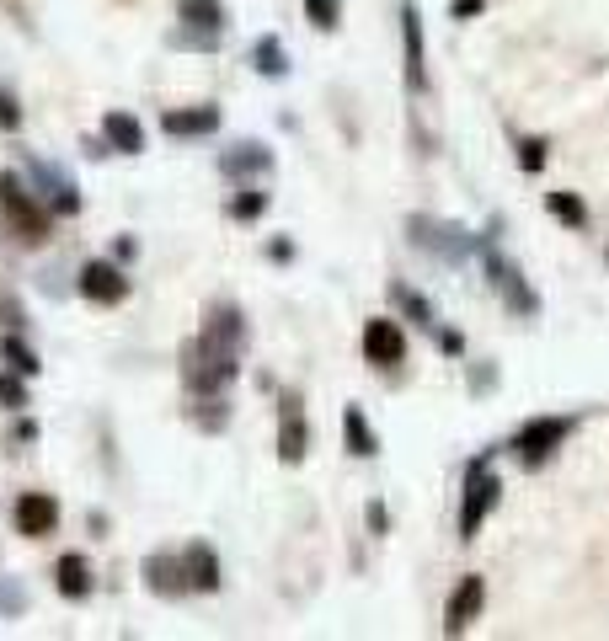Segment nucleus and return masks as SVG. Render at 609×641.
I'll return each mask as SVG.
<instances>
[{"instance_id": "f257e3e1", "label": "nucleus", "mask_w": 609, "mask_h": 641, "mask_svg": "<svg viewBox=\"0 0 609 641\" xmlns=\"http://www.w3.org/2000/svg\"><path fill=\"white\" fill-rule=\"evenodd\" d=\"M236 348H220V342H209V337H193L182 348V380H187V390L193 396H220V390L236 380Z\"/></svg>"}, {"instance_id": "f03ea898", "label": "nucleus", "mask_w": 609, "mask_h": 641, "mask_svg": "<svg viewBox=\"0 0 609 641\" xmlns=\"http://www.w3.org/2000/svg\"><path fill=\"white\" fill-rule=\"evenodd\" d=\"M0 209H6V220H11V230H17L22 246H43V241H49V225H54L49 209H38L17 171H0Z\"/></svg>"}, {"instance_id": "7ed1b4c3", "label": "nucleus", "mask_w": 609, "mask_h": 641, "mask_svg": "<svg viewBox=\"0 0 609 641\" xmlns=\"http://www.w3.org/2000/svg\"><path fill=\"white\" fill-rule=\"evenodd\" d=\"M497 497H503V481L487 476V465H471V476H465V503H460V540H471L481 519L497 508Z\"/></svg>"}, {"instance_id": "20e7f679", "label": "nucleus", "mask_w": 609, "mask_h": 641, "mask_svg": "<svg viewBox=\"0 0 609 641\" xmlns=\"http://www.w3.org/2000/svg\"><path fill=\"white\" fill-rule=\"evenodd\" d=\"M75 284H81V294H86L91 305H118V300H129V278H123V268H118V262H102V257L86 262Z\"/></svg>"}, {"instance_id": "39448f33", "label": "nucleus", "mask_w": 609, "mask_h": 641, "mask_svg": "<svg viewBox=\"0 0 609 641\" xmlns=\"http://www.w3.org/2000/svg\"><path fill=\"white\" fill-rule=\"evenodd\" d=\"M11 519H17V535L43 540V535H54V529H59V503L49 492H22L17 508H11Z\"/></svg>"}, {"instance_id": "423d86ee", "label": "nucleus", "mask_w": 609, "mask_h": 641, "mask_svg": "<svg viewBox=\"0 0 609 641\" xmlns=\"http://www.w3.org/2000/svg\"><path fill=\"white\" fill-rule=\"evenodd\" d=\"M364 358H369V364H380V369L406 364V332H401L396 321L374 316V321L364 326Z\"/></svg>"}, {"instance_id": "0eeeda50", "label": "nucleus", "mask_w": 609, "mask_h": 641, "mask_svg": "<svg viewBox=\"0 0 609 641\" xmlns=\"http://www.w3.org/2000/svg\"><path fill=\"white\" fill-rule=\"evenodd\" d=\"M567 428H572L567 417H535V422H529V428L519 433V439H513V449H519V455H524L529 465H540V460L551 455V449H556L561 439H567Z\"/></svg>"}, {"instance_id": "6e6552de", "label": "nucleus", "mask_w": 609, "mask_h": 641, "mask_svg": "<svg viewBox=\"0 0 609 641\" xmlns=\"http://www.w3.org/2000/svg\"><path fill=\"white\" fill-rule=\"evenodd\" d=\"M27 171H33V182L49 193V214H81V193H75V182L65 171H54L49 161H33V155H27Z\"/></svg>"}, {"instance_id": "1a4fd4ad", "label": "nucleus", "mask_w": 609, "mask_h": 641, "mask_svg": "<svg viewBox=\"0 0 609 641\" xmlns=\"http://www.w3.org/2000/svg\"><path fill=\"white\" fill-rule=\"evenodd\" d=\"M305 449H310V428H305L300 396H284V417H278V460H284V465H300Z\"/></svg>"}, {"instance_id": "9d476101", "label": "nucleus", "mask_w": 609, "mask_h": 641, "mask_svg": "<svg viewBox=\"0 0 609 641\" xmlns=\"http://www.w3.org/2000/svg\"><path fill=\"white\" fill-rule=\"evenodd\" d=\"M182 577H187V588L193 593H214L220 588V556H214V545H203V540H193L182 551Z\"/></svg>"}, {"instance_id": "9b49d317", "label": "nucleus", "mask_w": 609, "mask_h": 641, "mask_svg": "<svg viewBox=\"0 0 609 641\" xmlns=\"http://www.w3.org/2000/svg\"><path fill=\"white\" fill-rule=\"evenodd\" d=\"M102 139H107V150H118V155H139L145 150V123L134 113H123V107H113V113H102Z\"/></svg>"}, {"instance_id": "f8f14e48", "label": "nucleus", "mask_w": 609, "mask_h": 641, "mask_svg": "<svg viewBox=\"0 0 609 641\" xmlns=\"http://www.w3.org/2000/svg\"><path fill=\"white\" fill-rule=\"evenodd\" d=\"M145 583H150V593H161V599H182V593H187L182 556H171V551L145 556Z\"/></svg>"}, {"instance_id": "ddd939ff", "label": "nucleus", "mask_w": 609, "mask_h": 641, "mask_svg": "<svg viewBox=\"0 0 609 641\" xmlns=\"http://www.w3.org/2000/svg\"><path fill=\"white\" fill-rule=\"evenodd\" d=\"M161 129L171 139H198V134H214L220 129V107H171L161 118Z\"/></svg>"}, {"instance_id": "4468645a", "label": "nucleus", "mask_w": 609, "mask_h": 641, "mask_svg": "<svg viewBox=\"0 0 609 641\" xmlns=\"http://www.w3.org/2000/svg\"><path fill=\"white\" fill-rule=\"evenodd\" d=\"M54 588L65 593V599H91V561L81 551H65L54 561Z\"/></svg>"}, {"instance_id": "2eb2a0df", "label": "nucleus", "mask_w": 609, "mask_h": 641, "mask_svg": "<svg viewBox=\"0 0 609 641\" xmlns=\"http://www.w3.org/2000/svg\"><path fill=\"white\" fill-rule=\"evenodd\" d=\"M198 337H209V342H220V348H236V353H241V337H246V321H241V310H236V305H214Z\"/></svg>"}, {"instance_id": "dca6fc26", "label": "nucleus", "mask_w": 609, "mask_h": 641, "mask_svg": "<svg viewBox=\"0 0 609 641\" xmlns=\"http://www.w3.org/2000/svg\"><path fill=\"white\" fill-rule=\"evenodd\" d=\"M481 593H487V588H481V577H465V583L455 588V599H449V615H444V631H449V636H460L465 625L476 620V609H481Z\"/></svg>"}, {"instance_id": "f3484780", "label": "nucleus", "mask_w": 609, "mask_h": 641, "mask_svg": "<svg viewBox=\"0 0 609 641\" xmlns=\"http://www.w3.org/2000/svg\"><path fill=\"white\" fill-rule=\"evenodd\" d=\"M487 268H492V284H497V294H508V305L513 310H524V316H529V310H535V294H529L524 284H519V268H513V262H503V257H487Z\"/></svg>"}, {"instance_id": "a211bd4d", "label": "nucleus", "mask_w": 609, "mask_h": 641, "mask_svg": "<svg viewBox=\"0 0 609 641\" xmlns=\"http://www.w3.org/2000/svg\"><path fill=\"white\" fill-rule=\"evenodd\" d=\"M401 33H406V81L423 86V27H417V6L401 11Z\"/></svg>"}, {"instance_id": "6ab92c4d", "label": "nucleus", "mask_w": 609, "mask_h": 641, "mask_svg": "<svg viewBox=\"0 0 609 641\" xmlns=\"http://www.w3.org/2000/svg\"><path fill=\"white\" fill-rule=\"evenodd\" d=\"M342 439H348V455H358V460H369L374 449H380V439L369 433V422H364V412H358V406H348V412H342Z\"/></svg>"}, {"instance_id": "aec40b11", "label": "nucleus", "mask_w": 609, "mask_h": 641, "mask_svg": "<svg viewBox=\"0 0 609 641\" xmlns=\"http://www.w3.org/2000/svg\"><path fill=\"white\" fill-rule=\"evenodd\" d=\"M0 358H6V369H17L22 380H33V374L43 369V364H38V353L27 348V342H22L17 332H6V337H0Z\"/></svg>"}, {"instance_id": "412c9836", "label": "nucleus", "mask_w": 609, "mask_h": 641, "mask_svg": "<svg viewBox=\"0 0 609 641\" xmlns=\"http://www.w3.org/2000/svg\"><path fill=\"white\" fill-rule=\"evenodd\" d=\"M177 17L187 27H214V33H220V27H225V6H220V0H177Z\"/></svg>"}, {"instance_id": "4be33fe9", "label": "nucleus", "mask_w": 609, "mask_h": 641, "mask_svg": "<svg viewBox=\"0 0 609 641\" xmlns=\"http://www.w3.org/2000/svg\"><path fill=\"white\" fill-rule=\"evenodd\" d=\"M268 166H273V150H262V145H236L225 155L230 177H252V171H268Z\"/></svg>"}, {"instance_id": "5701e85b", "label": "nucleus", "mask_w": 609, "mask_h": 641, "mask_svg": "<svg viewBox=\"0 0 609 641\" xmlns=\"http://www.w3.org/2000/svg\"><path fill=\"white\" fill-rule=\"evenodd\" d=\"M252 59H257L262 75H284V70H289V54H284V43H278V38H257Z\"/></svg>"}, {"instance_id": "b1692460", "label": "nucleus", "mask_w": 609, "mask_h": 641, "mask_svg": "<svg viewBox=\"0 0 609 641\" xmlns=\"http://www.w3.org/2000/svg\"><path fill=\"white\" fill-rule=\"evenodd\" d=\"M171 49H220V33H214V27H177Z\"/></svg>"}, {"instance_id": "393cba45", "label": "nucleus", "mask_w": 609, "mask_h": 641, "mask_svg": "<svg viewBox=\"0 0 609 641\" xmlns=\"http://www.w3.org/2000/svg\"><path fill=\"white\" fill-rule=\"evenodd\" d=\"M545 203H551V214H556V220H567L572 230H583V225H588V214H583V203H577L572 193H551V198H545Z\"/></svg>"}, {"instance_id": "a878e982", "label": "nucleus", "mask_w": 609, "mask_h": 641, "mask_svg": "<svg viewBox=\"0 0 609 641\" xmlns=\"http://www.w3.org/2000/svg\"><path fill=\"white\" fill-rule=\"evenodd\" d=\"M305 17H310V27L332 33V27H337V17H342V0H305Z\"/></svg>"}, {"instance_id": "bb28decb", "label": "nucleus", "mask_w": 609, "mask_h": 641, "mask_svg": "<svg viewBox=\"0 0 609 641\" xmlns=\"http://www.w3.org/2000/svg\"><path fill=\"white\" fill-rule=\"evenodd\" d=\"M262 209H268V193H257V187H246L241 198H230V220H257Z\"/></svg>"}, {"instance_id": "cd10ccee", "label": "nucleus", "mask_w": 609, "mask_h": 641, "mask_svg": "<svg viewBox=\"0 0 609 641\" xmlns=\"http://www.w3.org/2000/svg\"><path fill=\"white\" fill-rule=\"evenodd\" d=\"M0 406H6V412H22V406H27V385H22L17 369L0 374Z\"/></svg>"}, {"instance_id": "c85d7f7f", "label": "nucleus", "mask_w": 609, "mask_h": 641, "mask_svg": "<svg viewBox=\"0 0 609 641\" xmlns=\"http://www.w3.org/2000/svg\"><path fill=\"white\" fill-rule=\"evenodd\" d=\"M0 326H6V332H22V326H27V310H22V300L6 284H0Z\"/></svg>"}, {"instance_id": "c756f323", "label": "nucleus", "mask_w": 609, "mask_h": 641, "mask_svg": "<svg viewBox=\"0 0 609 641\" xmlns=\"http://www.w3.org/2000/svg\"><path fill=\"white\" fill-rule=\"evenodd\" d=\"M193 417L203 422V428H225V401H220V396H203Z\"/></svg>"}, {"instance_id": "7c9ffc66", "label": "nucleus", "mask_w": 609, "mask_h": 641, "mask_svg": "<svg viewBox=\"0 0 609 641\" xmlns=\"http://www.w3.org/2000/svg\"><path fill=\"white\" fill-rule=\"evenodd\" d=\"M0 609H6V615H17V609H27V588H22V583L11 588L6 577H0Z\"/></svg>"}, {"instance_id": "2f4dec72", "label": "nucleus", "mask_w": 609, "mask_h": 641, "mask_svg": "<svg viewBox=\"0 0 609 641\" xmlns=\"http://www.w3.org/2000/svg\"><path fill=\"white\" fill-rule=\"evenodd\" d=\"M0 129H22V107H17V97H11V91H0Z\"/></svg>"}, {"instance_id": "473e14b6", "label": "nucleus", "mask_w": 609, "mask_h": 641, "mask_svg": "<svg viewBox=\"0 0 609 641\" xmlns=\"http://www.w3.org/2000/svg\"><path fill=\"white\" fill-rule=\"evenodd\" d=\"M33 439H38V422H27V417H22V422H11V433H6V444H11V449H17V444H33Z\"/></svg>"}, {"instance_id": "72a5a7b5", "label": "nucleus", "mask_w": 609, "mask_h": 641, "mask_svg": "<svg viewBox=\"0 0 609 641\" xmlns=\"http://www.w3.org/2000/svg\"><path fill=\"white\" fill-rule=\"evenodd\" d=\"M545 145H535V139H529V145H524V155H519V161H524V171H535L540 161H545V155H540Z\"/></svg>"}]
</instances>
